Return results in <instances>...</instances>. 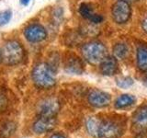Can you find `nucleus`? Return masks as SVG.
<instances>
[{"instance_id":"obj_11","label":"nucleus","mask_w":147,"mask_h":138,"mask_svg":"<svg viewBox=\"0 0 147 138\" xmlns=\"http://www.w3.org/2000/svg\"><path fill=\"white\" fill-rule=\"evenodd\" d=\"M118 71V60L113 56H107L100 63V72L104 76H113Z\"/></svg>"},{"instance_id":"obj_20","label":"nucleus","mask_w":147,"mask_h":138,"mask_svg":"<svg viewBox=\"0 0 147 138\" xmlns=\"http://www.w3.org/2000/svg\"><path fill=\"white\" fill-rule=\"evenodd\" d=\"M12 12L10 10H4L0 11V26L7 24L11 20Z\"/></svg>"},{"instance_id":"obj_19","label":"nucleus","mask_w":147,"mask_h":138,"mask_svg":"<svg viewBox=\"0 0 147 138\" xmlns=\"http://www.w3.org/2000/svg\"><path fill=\"white\" fill-rule=\"evenodd\" d=\"M133 83H134V80H133L131 77H129V76L119 77L116 81L117 86L119 87H121V89H124L131 87L133 85Z\"/></svg>"},{"instance_id":"obj_9","label":"nucleus","mask_w":147,"mask_h":138,"mask_svg":"<svg viewBox=\"0 0 147 138\" xmlns=\"http://www.w3.org/2000/svg\"><path fill=\"white\" fill-rule=\"evenodd\" d=\"M56 125V120L54 117H40L37 121L33 123L32 130L35 133L41 135L51 132Z\"/></svg>"},{"instance_id":"obj_23","label":"nucleus","mask_w":147,"mask_h":138,"mask_svg":"<svg viewBox=\"0 0 147 138\" xmlns=\"http://www.w3.org/2000/svg\"><path fill=\"white\" fill-rule=\"evenodd\" d=\"M142 30H144V32L147 33V16L142 21Z\"/></svg>"},{"instance_id":"obj_24","label":"nucleus","mask_w":147,"mask_h":138,"mask_svg":"<svg viewBox=\"0 0 147 138\" xmlns=\"http://www.w3.org/2000/svg\"><path fill=\"white\" fill-rule=\"evenodd\" d=\"M51 138H66V137L63 135H61V133H54V135H53L52 136H51Z\"/></svg>"},{"instance_id":"obj_26","label":"nucleus","mask_w":147,"mask_h":138,"mask_svg":"<svg viewBox=\"0 0 147 138\" xmlns=\"http://www.w3.org/2000/svg\"><path fill=\"white\" fill-rule=\"evenodd\" d=\"M142 80H144V85H145V86H147V71L145 72V75H144V78H142Z\"/></svg>"},{"instance_id":"obj_2","label":"nucleus","mask_w":147,"mask_h":138,"mask_svg":"<svg viewBox=\"0 0 147 138\" xmlns=\"http://www.w3.org/2000/svg\"><path fill=\"white\" fill-rule=\"evenodd\" d=\"M82 55L84 59L90 64H100V63L108 56V51L106 46L100 41H90L83 45Z\"/></svg>"},{"instance_id":"obj_12","label":"nucleus","mask_w":147,"mask_h":138,"mask_svg":"<svg viewBox=\"0 0 147 138\" xmlns=\"http://www.w3.org/2000/svg\"><path fill=\"white\" fill-rule=\"evenodd\" d=\"M65 70L69 74L81 75L84 72V64L82 61L77 57H70L65 64Z\"/></svg>"},{"instance_id":"obj_13","label":"nucleus","mask_w":147,"mask_h":138,"mask_svg":"<svg viewBox=\"0 0 147 138\" xmlns=\"http://www.w3.org/2000/svg\"><path fill=\"white\" fill-rule=\"evenodd\" d=\"M137 67L142 72L147 71V46L142 44L137 48L136 53Z\"/></svg>"},{"instance_id":"obj_15","label":"nucleus","mask_w":147,"mask_h":138,"mask_svg":"<svg viewBox=\"0 0 147 138\" xmlns=\"http://www.w3.org/2000/svg\"><path fill=\"white\" fill-rule=\"evenodd\" d=\"M129 53V48L126 43H117L113 47V57L117 60H122L125 58Z\"/></svg>"},{"instance_id":"obj_4","label":"nucleus","mask_w":147,"mask_h":138,"mask_svg":"<svg viewBox=\"0 0 147 138\" xmlns=\"http://www.w3.org/2000/svg\"><path fill=\"white\" fill-rule=\"evenodd\" d=\"M111 14L115 22L118 24H124L130 20L131 15V8L130 7V4L118 0L112 6Z\"/></svg>"},{"instance_id":"obj_5","label":"nucleus","mask_w":147,"mask_h":138,"mask_svg":"<svg viewBox=\"0 0 147 138\" xmlns=\"http://www.w3.org/2000/svg\"><path fill=\"white\" fill-rule=\"evenodd\" d=\"M122 135V128L119 123L113 121L100 122L98 136V138H119Z\"/></svg>"},{"instance_id":"obj_8","label":"nucleus","mask_w":147,"mask_h":138,"mask_svg":"<svg viewBox=\"0 0 147 138\" xmlns=\"http://www.w3.org/2000/svg\"><path fill=\"white\" fill-rule=\"evenodd\" d=\"M26 39L30 43H40L46 39L47 32L42 26L38 24H32L28 26L24 30Z\"/></svg>"},{"instance_id":"obj_25","label":"nucleus","mask_w":147,"mask_h":138,"mask_svg":"<svg viewBox=\"0 0 147 138\" xmlns=\"http://www.w3.org/2000/svg\"><path fill=\"white\" fill-rule=\"evenodd\" d=\"M30 0H20V3L23 5V6H27V5H29Z\"/></svg>"},{"instance_id":"obj_10","label":"nucleus","mask_w":147,"mask_h":138,"mask_svg":"<svg viewBox=\"0 0 147 138\" xmlns=\"http://www.w3.org/2000/svg\"><path fill=\"white\" fill-rule=\"evenodd\" d=\"M132 125L138 132L147 130V106L140 107L132 116Z\"/></svg>"},{"instance_id":"obj_18","label":"nucleus","mask_w":147,"mask_h":138,"mask_svg":"<svg viewBox=\"0 0 147 138\" xmlns=\"http://www.w3.org/2000/svg\"><path fill=\"white\" fill-rule=\"evenodd\" d=\"M79 13L83 18H86V20H90V18L93 17V15L95 14L93 9H92V7H90V5L86 4V3H83L80 5Z\"/></svg>"},{"instance_id":"obj_3","label":"nucleus","mask_w":147,"mask_h":138,"mask_svg":"<svg viewBox=\"0 0 147 138\" xmlns=\"http://www.w3.org/2000/svg\"><path fill=\"white\" fill-rule=\"evenodd\" d=\"M2 61L8 66L20 64L24 57V50L17 41H8L4 44L1 51Z\"/></svg>"},{"instance_id":"obj_7","label":"nucleus","mask_w":147,"mask_h":138,"mask_svg":"<svg viewBox=\"0 0 147 138\" xmlns=\"http://www.w3.org/2000/svg\"><path fill=\"white\" fill-rule=\"evenodd\" d=\"M111 97L107 92L94 89L88 94V102L95 108H105L109 105Z\"/></svg>"},{"instance_id":"obj_22","label":"nucleus","mask_w":147,"mask_h":138,"mask_svg":"<svg viewBox=\"0 0 147 138\" xmlns=\"http://www.w3.org/2000/svg\"><path fill=\"white\" fill-rule=\"evenodd\" d=\"M102 20H103V17L98 15V14H96L95 13L94 15H93V17L90 18L89 21L92 22V23H94V24H98V23L102 22Z\"/></svg>"},{"instance_id":"obj_27","label":"nucleus","mask_w":147,"mask_h":138,"mask_svg":"<svg viewBox=\"0 0 147 138\" xmlns=\"http://www.w3.org/2000/svg\"><path fill=\"white\" fill-rule=\"evenodd\" d=\"M121 1H124V2H126V3H134V2H137V1H139V0H121Z\"/></svg>"},{"instance_id":"obj_28","label":"nucleus","mask_w":147,"mask_h":138,"mask_svg":"<svg viewBox=\"0 0 147 138\" xmlns=\"http://www.w3.org/2000/svg\"><path fill=\"white\" fill-rule=\"evenodd\" d=\"M2 61V54H1V51H0V62Z\"/></svg>"},{"instance_id":"obj_14","label":"nucleus","mask_w":147,"mask_h":138,"mask_svg":"<svg viewBox=\"0 0 147 138\" xmlns=\"http://www.w3.org/2000/svg\"><path fill=\"white\" fill-rule=\"evenodd\" d=\"M136 102V98L133 95L122 94L115 101V108L116 109H125L131 107Z\"/></svg>"},{"instance_id":"obj_21","label":"nucleus","mask_w":147,"mask_h":138,"mask_svg":"<svg viewBox=\"0 0 147 138\" xmlns=\"http://www.w3.org/2000/svg\"><path fill=\"white\" fill-rule=\"evenodd\" d=\"M7 99L5 94L0 92V112H3L7 109Z\"/></svg>"},{"instance_id":"obj_6","label":"nucleus","mask_w":147,"mask_h":138,"mask_svg":"<svg viewBox=\"0 0 147 138\" xmlns=\"http://www.w3.org/2000/svg\"><path fill=\"white\" fill-rule=\"evenodd\" d=\"M60 110V103L55 98H47L41 100L38 106L40 117H55Z\"/></svg>"},{"instance_id":"obj_16","label":"nucleus","mask_w":147,"mask_h":138,"mask_svg":"<svg viewBox=\"0 0 147 138\" xmlns=\"http://www.w3.org/2000/svg\"><path fill=\"white\" fill-rule=\"evenodd\" d=\"M16 132V124L13 122H7L0 128V138L10 137Z\"/></svg>"},{"instance_id":"obj_1","label":"nucleus","mask_w":147,"mask_h":138,"mask_svg":"<svg viewBox=\"0 0 147 138\" xmlns=\"http://www.w3.org/2000/svg\"><path fill=\"white\" fill-rule=\"evenodd\" d=\"M32 80L40 89H51L56 84L55 70L48 64H38L32 71Z\"/></svg>"},{"instance_id":"obj_17","label":"nucleus","mask_w":147,"mask_h":138,"mask_svg":"<svg viewBox=\"0 0 147 138\" xmlns=\"http://www.w3.org/2000/svg\"><path fill=\"white\" fill-rule=\"evenodd\" d=\"M100 121L95 117H91L86 121V130L92 136H98V130Z\"/></svg>"}]
</instances>
